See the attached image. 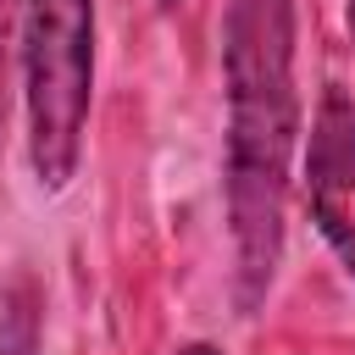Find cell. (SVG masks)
<instances>
[{
  "instance_id": "obj_4",
  "label": "cell",
  "mask_w": 355,
  "mask_h": 355,
  "mask_svg": "<svg viewBox=\"0 0 355 355\" xmlns=\"http://www.w3.org/2000/svg\"><path fill=\"white\" fill-rule=\"evenodd\" d=\"M0 355H44V288L33 272H17L0 294Z\"/></svg>"
},
{
  "instance_id": "obj_2",
  "label": "cell",
  "mask_w": 355,
  "mask_h": 355,
  "mask_svg": "<svg viewBox=\"0 0 355 355\" xmlns=\"http://www.w3.org/2000/svg\"><path fill=\"white\" fill-rule=\"evenodd\" d=\"M89 100H94V0H22L28 161L44 194H61L78 178Z\"/></svg>"
},
{
  "instance_id": "obj_7",
  "label": "cell",
  "mask_w": 355,
  "mask_h": 355,
  "mask_svg": "<svg viewBox=\"0 0 355 355\" xmlns=\"http://www.w3.org/2000/svg\"><path fill=\"white\" fill-rule=\"evenodd\" d=\"M349 33H355V0H349Z\"/></svg>"
},
{
  "instance_id": "obj_6",
  "label": "cell",
  "mask_w": 355,
  "mask_h": 355,
  "mask_svg": "<svg viewBox=\"0 0 355 355\" xmlns=\"http://www.w3.org/2000/svg\"><path fill=\"white\" fill-rule=\"evenodd\" d=\"M178 355H216L211 344H189V349H178Z\"/></svg>"
},
{
  "instance_id": "obj_3",
  "label": "cell",
  "mask_w": 355,
  "mask_h": 355,
  "mask_svg": "<svg viewBox=\"0 0 355 355\" xmlns=\"http://www.w3.org/2000/svg\"><path fill=\"white\" fill-rule=\"evenodd\" d=\"M305 200L311 222L327 239V250L344 261L355 277V100L327 83L311 116V144H305Z\"/></svg>"
},
{
  "instance_id": "obj_1",
  "label": "cell",
  "mask_w": 355,
  "mask_h": 355,
  "mask_svg": "<svg viewBox=\"0 0 355 355\" xmlns=\"http://www.w3.org/2000/svg\"><path fill=\"white\" fill-rule=\"evenodd\" d=\"M294 33H300L294 0H227L222 6V94H227L222 194H227L239 311H255L283 266L288 166L300 144Z\"/></svg>"
},
{
  "instance_id": "obj_5",
  "label": "cell",
  "mask_w": 355,
  "mask_h": 355,
  "mask_svg": "<svg viewBox=\"0 0 355 355\" xmlns=\"http://www.w3.org/2000/svg\"><path fill=\"white\" fill-rule=\"evenodd\" d=\"M22 0H0V72H6V44H11V22H17Z\"/></svg>"
}]
</instances>
